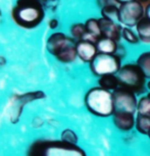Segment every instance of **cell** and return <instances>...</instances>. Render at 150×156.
I'll return each instance as SVG.
<instances>
[{"instance_id":"7","label":"cell","mask_w":150,"mask_h":156,"mask_svg":"<svg viewBox=\"0 0 150 156\" xmlns=\"http://www.w3.org/2000/svg\"><path fill=\"white\" fill-rule=\"evenodd\" d=\"M112 93L116 111H125V112L135 114L137 113V105L139 98L133 91L120 86Z\"/></svg>"},{"instance_id":"10","label":"cell","mask_w":150,"mask_h":156,"mask_svg":"<svg viewBox=\"0 0 150 156\" xmlns=\"http://www.w3.org/2000/svg\"><path fill=\"white\" fill-rule=\"evenodd\" d=\"M98 54L96 44L88 40H81L77 42V55L82 62L89 64Z\"/></svg>"},{"instance_id":"6","label":"cell","mask_w":150,"mask_h":156,"mask_svg":"<svg viewBox=\"0 0 150 156\" xmlns=\"http://www.w3.org/2000/svg\"><path fill=\"white\" fill-rule=\"evenodd\" d=\"M144 16H145V6L137 0L120 5L119 22L123 27L135 28Z\"/></svg>"},{"instance_id":"13","label":"cell","mask_w":150,"mask_h":156,"mask_svg":"<svg viewBox=\"0 0 150 156\" xmlns=\"http://www.w3.org/2000/svg\"><path fill=\"white\" fill-rule=\"evenodd\" d=\"M134 29L139 37L141 44L150 45V20L144 16Z\"/></svg>"},{"instance_id":"1","label":"cell","mask_w":150,"mask_h":156,"mask_svg":"<svg viewBox=\"0 0 150 156\" xmlns=\"http://www.w3.org/2000/svg\"><path fill=\"white\" fill-rule=\"evenodd\" d=\"M12 22L17 27L32 30L45 19V8L42 0H16L10 11Z\"/></svg>"},{"instance_id":"17","label":"cell","mask_w":150,"mask_h":156,"mask_svg":"<svg viewBox=\"0 0 150 156\" xmlns=\"http://www.w3.org/2000/svg\"><path fill=\"white\" fill-rule=\"evenodd\" d=\"M138 66L143 70L147 79H150V49L142 51L137 56V59L135 61Z\"/></svg>"},{"instance_id":"21","label":"cell","mask_w":150,"mask_h":156,"mask_svg":"<svg viewBox=\"0 0 150 156\" xmlns=\"http://www.w3.org/2000/svg\"><path fill=\"white\" fill-rule=\"evenodd\" d=\"M135 129L139 134L147 136L150 131V116L136 114V126H135Z\"/></svg>"},{"instance_id":"27","label":"cell","mask_w":150,"mask_h":156,"mask_svg":"<svg viewBox=\"0 0 150 156\" xmlns=\"http://www.w3.org/2000/svg\"><path fill=\"white\" fill-rule=\"evenodd\" d=\"M138 2H140L141 4H143L144 6H146L147 4L150 3V0H137Z\"/></svg>"},{"instance_id":"25","label":"cell","mask_w":150,"mask_h":156,"mask_svg":"<svg viewBox=\"0 0 150 156\" xmlns=\"http://www.w3.org/2000/svg\"><path fill=\"white\" fill-rule=\"evenodd\" d=\"M145 16L150 20V3L145 6Z\"/></svg>"},{"instance_id":"22","label":"cell","mask_w":150,"mask_h":156,"mask_svg":"<svg viewBox=\"0 0 150 156\" xmlns=\"http://www.w3.org/2000/svg\"><path fill=\"white\" fill-rule=\"evenodd\" d=\"M60 140L64 141L66 143L70 144H78V136L73 129H66L62 131L60 136Z\"/></svg>"},{"instance_id":"19","label":"cell","mask_w":150,"mask_h":156,"mask_svg":"<svg viewBox=\"0 0 150 156\" xmlns=\"http://www.w3.org/2000/svg\"><path fill=\"white\" fill-rule=\"evenodd\" d=\"M122 40L125 41V43H127L129 45H132V46L139 45L141 43L135 29L123 27V30H122Z\"/></svg>"},{"instance_id":"9","label":"cell","mask_w":150,"mask_h":156,"mask_svg":"<svg viewBox=\"0 0 150 156\" xmlns=\"http://www.w3.org/2000/svg\"><path fill=\"white\" fill-rule=\"evenodd\" d=\"M114 128L122 133H130L136 126V114L125 111H116L112 115Z\"/></svg>"},{"instance_id":"5","label":"cell","mask_w":150,"mask_h":156,"mask_svg":"<svg viewBox=\"0 0 150 156\" xmlns=\"http://www.w3.org/2000/svg\"><path fill=\"white\" fill-rule=\"evenodd\" d=\"M123 64V60L116 54L98 53L89 63L93 76L100 78L106 75H116Z\"/></svg>"},{"instance_id":"29","label":"cell","mask_w":150,"mask_h":156,"mask_svg":"<svg viewBox=\"0 0 150 156\" xmlns=\"http://www.w3.org/2000/svg\"><path fill=\"white\" fill-rule=\"evenodd\" d=\"M147 136H148V138H149V140H150V131H149V133H148V135H147Z\"/></svg>"},{"instance_id":"15","label":"cell","mask_w":150,"mask_h":156,"mask_svg":"<svg viewBox=\"0 0 150 156\" xmlns=\"http://www.w3.org/2000/svg\"><path fill=\"white\" fill-rule=\"evenodd\" d=\"M100 17L103 19L112 20V22L120 23V5L116 2H112V3L104 5L103 7L99 8Z\"/></svg>"},{"instance_id":"26","label":"cell","mask_w":150,"mask_h":156,"mask_svg":"<svg viewBox=\"0 0 150 156\" xmlns=\"http://www.w3.org/2000/svg\"><path fill=\"white\" fill-rule=\"evenodd\" d=\"M131 1H134V0H116V2L119 5L123 4V3H128V2H131Z\"/></svg>"},{"instance_id":"14","label":"cell","mask_w":150,"mask_h":156,"mask_svg":"<svg viewBox=\"0 0 150 156\" xmlns=\"http://www.w3.org/2000/svg\"><path fill=\"white\" fill-rule=\"evenodd\" d=\"M95 44H96L97 50H98V53L116 54L119 42L110 39V38L101 37L100 39L97 40V42Z\"/></svg>"},{"instance_id":"2","label":"cell","mask_w":150,"mask_h":156,"mask_svg":"<svg viewBox=\"0 0 150 156\" xmlns=\"http://www.w3.org/2000/svg\"><path fill=\"white\" fill-rule=\"evenodd\" d=\"M28 156H87L78 144L62 140H37L30 145Z\"/></svg>"},{"instance_id":"24","label":"cell","mask_w":150,"mask_h":156,"mask_svg":"<svg viewBox=\"0 0 150 156\" xmlns=\"http://www.w3.org/2000/svg\"><path fill=\"white\" fill-rule=\"evenodd\" d=\"M48 26H49V29H51V30H56V29L59 27V20H58L56 17H52V19L49 20Z\"/></svg>"},{"instance_id":"3","label":"cell","mask_w":150,"mask_h":156,"mask_svg":"<svg viewBox=\"0 0 150 156\" xmlns=\"http://www.w3.org/2000/svg\"><path fill=\"white\" fill-rule=\"evenodd\" d=\"M84 104L91 114L101 119L112 117L114 111L113 93L96 86L90 88L85 94Z\"/></svg>"},{"instance_id":"28","label":"cell","mask_w":150,"mask_h":156,"mask_svg":"<svg viewBox=\"0 0 150 156\" xmlns=\"http://www.w3.org/2000/svg\"><path fill=\"white\" fill-rule=\"evenodd\" d=\"M146 90H147V92H150V79H147V82H146Z\"/></svg>"},{"instance_id":"12","label":"cell","mask_w":150,"mask_h":156,"mask_svg":"<svg viewBox=\"0 0 150 156\" xmlns=\"http://www.w3.org/2000/svg\"><path fill=\"white\" fill-rule=\"evenodd\" d=\"M84 23H85L86 32H87V35H86L85 40H88V41H91V42L96 43L97 40L102 37L99 17H96V16L88 17V19L84 22Z\"/></svg>"},{"instance_id":"11","label":"cell","mask_w":150,"mask_h":156,"mask_svg":"<svg viewBox=\"0 0 150 156\" xmlns=\"http://www.w3.org/2000/svg\"><path fill=\"white\" fill-rule=\"evenodd\" d=\"M99 20L102 37L110 38V39L116 41V42H120L123 26L120 23L112 22V20L103 19V17H99Z\"/></svg>"},{"instance_id":"4","label":"cell","mask_w":150,"mask_h":156,"mask_svg":"<svg viewBox=\"0 0 150 156\" xmlns=\"http://www.w3.org/2000/svg\"><path fill=\"white\" fill-rule=\"evenodd\" d=\"M116 76L120 86L133 91L137 96H142L147 93V76L136 62L123 63Z\"/></svg>"},{"instance_id":"8","label":"cell","mask_w":150,"mask_h":156,"mask_svg":"<svg viewBox=\"0 0 150 156\" xmlns=\"http://www.w3.org/2000/svg\"><path fill=\"white\" fill-rule=\"evenodd\" d=\"M73 42L76 41L70 35L63 32H53L47 38L46 49L50 54L55 57Z\"/></svg>"},{"instance_id":"20","label":"cell","mask_w":150,"mask_h":156,"mask_svg":"<svg viewBox=\"0 0 150 156\" xmlns=\"http://www.w3.org/2000/svg\"><path fill=\"white\" fill-rule=\"evenodd\" d=\"M136 114L150 116V92H147L138 99Z\"/></svg>"},{"instance_id":"18","label":"cell","mask_w":150,"mask_h":156,"mask_svg":"<svg viewBox=\"0 0 150 156\" xmlns=\"http://www.w3.org/2000/svg\"><path fill=\"white\" fill-rule=\"evenodd\" d=\"M87 35L86 27L84 23H73L70 27V36L73 38L76 42L81 40H85Z\"/></svg>"},{"instance_id":"23","label":"cell","mask_w":150,"mask_h":156,"mask_svg":"<svg viewBox=\"0 0 150 156\" xmlns=\"http://www.w3.org/2000/svg\"><path fill=\"white\" fill-rule=\"evenodd\" d=\"M127 47H126L125 44H123L122 42H119V45H117V48H116V55L119 56L120 59H123L126 56H127Z\"/></svg>"},{"instance_id":"16","label":"cell","mask_w":150,"mask_h":156,"mask_svg":"<svg viewBox=\"0 0 150 156\" xmlns=\"http://www.w3.org/2000/svg\"><path fill=\"white\" fill-rule=\"evenodd\" d=\"M98 86L107 91L113 92L114 90L120 87V84L116 75H106L98 78Z\"/></svg>"}]
</instances>
